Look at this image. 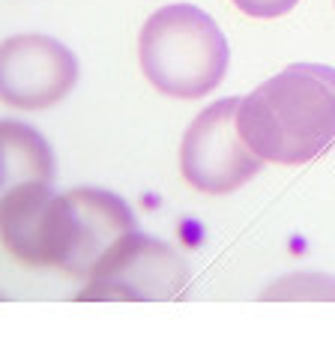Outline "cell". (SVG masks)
<instances>
[{"label":"cell","instance_id":"obj_1","mask_svg":"<svg viewBox=\"0 0 335 356\" xmlns=\"http://www.w3.org/2000/svg\"><path fill=\"white\" fill-rule=\"evenodd\" d=\"M3 249L22 266H51L87 282L114 245L135 231L129 204L114 192L27 183L3 192L0 207Z\"/></svg>","mask_w":335,"mask_h":356},{"label":"cell","instance_id":"obj_2","mask_svg":"<svg viewBox=\"0 0 335 356\" xmlns=\"http://www.w3.org/2000/svg\"><path fill=\"white\" fill-rule=\"evenodd\" d=\"M236 129L272 165H309L335 144V66L291 63L240 102Z\"/></svg>","mask_w":335,"mask_h":356},{"label":"cell","instance_id":"obj_3","mask_svg":"<svg viewBox=\"0 0 335 356\" xmlns=\"http://www.w3.org/2000/svg\"><path fill=\"white\" fill-rule=\"evenodd\" d=\"M138 60L162 96L201 99L224 81L231 48L210 13L192 3H171L144 22Z\"/></svg>","mask_w":335,"mask_h":356},{"label":"cell","instance_id":"obj_4","mask_svg":"<svg viewBox=\"0 0 335 356\" xmlns=\"http://www.w3.org/2000/svg\"><path fill=\"white\" fill-rule=\"evenodd\" d=\"M189 288L183 254L162 240L132 231L96 266L78 300L96 302H174Z\"/></svg>","mask_w":335,"mask_h":356},{"label":"cell","instance_id":"obj_5","mask_svg":"<svg viewBox=\"0 0 335 356\" xmlns=\"http://www.w3.org/2000/svg\"><path fill=\"white\" fill-rule=\"evenodd\" d=\"M243 99L228 96L206 105L189 123L180 144L183 180L204 195H231L261 171L263 159L252 153L236 129Z\"/></svg>","mask_w":335,"mask_h":356},{"label":"cell","instance_id":"obj_6","mask_svg":"<svg viewBox=\"0 0 335 356\" xmlns=\"http://www.w3.org/2000/svg\"><path fill=\"white\" fill-rule=\"evenodd\" d=\"M78 57L60 39L15 33L0 45V96L18 111H45L75 90Z\"/></svg>","mask_w":335,"mask_h":356},{"label":"cell","instance_id":"obj_7","mask_svg":"<svg viewBox=\"0 0 335 356\" xmlns=\"http://www.w3.org/2000/svg\"><path fill=\"white\" fill-rule=\"evenodd\" d=\"M0 156H3V192L27 183H45L54 180V156L51 147L36 129L15 120H6L0 126Z\"/></svg>","mask_w":335,"mask_h":356},{"label":"cell","instance_id":"obj_8","mask_svg":"<svg viewBox=\"0 0 335 356\" xmlns=\"http://www.w3.org/2000/svg\"><path fill=\"white\" fill-rule=\"evenodd\" d=\"M261 300H291V302H335V279L327 273H293L284 275L261 293Z\"/></svg>","mask_w":335,"mask_h":356},{"label":"cell","instance_id":"obj_9","mask_svg":"<svg viewBox=\"0 0 335 356\" xmlns=\"http://www.w3.org/2000/svg\"><path fill=\"white\" fill-rule=\"evenodd\" d=\"M297 3L300 0H234V6L249 18H281Z\"/></svg>","mask_w":335,"mask_h":356},{"label":"cell","instance_id":"obj_10","mask_svg":"<svg viewBox=\"0 0 335 356\" xmlns=\"http://www.w3.org/2000/svg\"><path fill=\"white\" fill-rule=\"evenodd\" d=\"M332 3H335V0H332Z\"/></svg>","mask_w":335,"mask_h":356}]
</instances>
